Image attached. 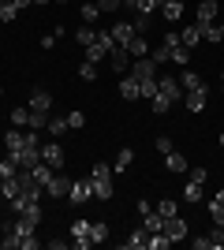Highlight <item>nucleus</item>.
Masks as SVG:
<instances>
[{
  "label": "nucleus",
  "instance_id": "obj_40",
  "mask_svg": "<svg viewBox=\"0 0 224 250\" xmlns=\"http://www.w3.org/2000/svg\"><path fill=\"white\" fill-rule=\"evenodd\" d=\"M19 15V8H15V0H8V4H0V22H11Z\"/></svg>",
  "mask_w": 224,
  "mask_h": 250
},
{
  "label": "nucleus",
  "instance_id": "obj_55",
  "mask_svg": "<svg viewBox=\"0 0 224 250\" xmlns=\"http://www.w3.org/2000/svg\"><path fill=\"white\" fill-rule=\"evenodd\" d=\"M30 4H49V0H30Z\"/></svg>",
  "mask_w": 224,
  "mask_h": 250
},
{
  "label": "nucleus",
  "instance_id": "obj_46",
  "mask_svg": "<svg viewBox=\"0 0 224 250\" xmlns=\"http://www.w3.org/2000/svg\"><path fill=\"white\" fill-rule=\"evenodd\" d=\"M82 124H86V116H82V112H67V127H71V131H79Z\"/></svg>",
  "mask_w": 224,
  "mask_h": 250
},
{
  "label": "nucleus",
  "instance_id": "obj_12",
  "mask_svg": "<svg viewBox=\"0 0 224 250\" xmlns=\"http://www.w3.org/2000/svg\"><path fill=\"white\" fill-rule=\"evenodd\" d=\"M164 235H168L172 243L183 239V235H187V220H183V217H168V220H164Z\"/></svg>",
  "mask_w": 224,
  "mask_h": 250
},
{
  "label": "nucleus",
  "instance_id": "obj_39",
  "mask_svg": "<svg viewBox=\"0 0 224 250\" xmlns=\"http://www.w3.org/2000/svg\"><path fill=\"white\" fill-rule=\"evenodd\" d=\"M64 131H71V127H67V116H64V120H53V116H49V135L60 138Z\"/></svg>",
  "mask_w": 224,
  "mask_h": 250
},
{
  "label": "nucleus",
  "instance_id": "obj_2",
  "mask_svg": "<svg viewBox=\"0 0 224 250\" xmlns=\"http://www.w3.org/2000/svg\"><path fill=\"white\" fill-rule=\"evenodd\" d=\"M105 60L112 63V71H120V75H123V71H131V63H135V56L127 52V45H112Z\"/></svg>",
  "mask_w": 224,
  "mask_h": 250
},
{
  "label": "nucleus",
  "instance_id": "obj_1",
  "mask_svg": "<svg viewBox=\"0 0 224 250\" xmlns=\"http://www.w3.org/2000/svg\"><path fill=\"white\" fill-rule=\"evenodd\" d=\"M8 157H11L19 168L41 165V142H38V135H34V131H26V135H22V149H11Z\"/></svg>",
  "mask_w": 224,
  "mask_h": 250
},
{
  "label": "nucleus",
  "instance_id": "obj_9",
  "mask_svg": "<svg viewBox=\"0 0 224 250\" xmlns=\"http://www.w3.org/2000/svg\"><path fill=\"white\" fill-rule=\"evenodd\" d=\"M157 86H161V94L168 97L172 104L180 101V94H183V86H180V79H172V75H161V79H157Z\"/></svg>",
  "mask_w": 224,
  "mask_h": 250
},
{
  "label": "nucleus",
  "instance_id": "obj_53",
  "mask_svg": "<svg viewBox=\"0 0 224 250\" xmlns=\"http://www.w3.org/2000/svg\"><path fill=\"white\" fill-rule=\"evenodd\" d=\"M19 239H22V250H34V247H38V239H34V235H19Z\"/></svg>",
  "mask_w": 224,
  "mask_h": 250
},
{
  "label": "nucleus",
  "instance_id": "obj_10",
  "mask_svg": "<svg viewBox=\"0 0 224 250\" xmlns=\"http://www.w3.org/2000/svg\"><path fill=\"white\" fill-rule=\"evenodd\" d=\"M164 168H168L172 176H183V172H191V168H187V157L176 153V149H172V153H164Z\"/></svg>",
  "mask_w": 224,
  "mask_h": 250
},
{
  "label": "nucleus",
  "instance_id": "obj_34",
  "mask_svg": "<svg viewBox=\"0 0 224 250\" xmlns=\"http://www.w3.org/2000/svg\"><path fill=\"white\" fill-rule=\"evenodd\" d=\"M172 63L187 67V63H191V49H187V45H176V49H172Z\"/></svg>",
  "mask_w": 224,
  "mask_h": 250
},
{
  "label": "nucleus",
  "instance_id": "obj_50",
  "mask_svg": "<svg viewBox=\"0 0 224 250\" xmlns=\"http://www.w3.org/2000/svg\"><path fill=\"white\" fill-rule=\"evenodd\" d=\"M97 8L101 11H116V8H123V0H97Z\"/></svg>",
  "mask_w": 224,
  "mask_h": 250
},
{
  "label": "nucleus",
  "instance_id": "obj_26",
  "mask_svg": "<svg viewBox=\"0 0 224 250\" xmlns=\"http://www.w3.org/2000/svg\"><path fill=\"white\" fill-rule=\"evenodd\" d=\"M22 135H26L22 127H11L8 135H4V146H8V153H11V149H22Z\"/></svg>",
  "mask_w": 224,
  "mask_h": 250
},
{
  "label": "nucleus",
  "instance_id": "obj_33",
  "mask_svg": "<svg viewBox=\"0 0 224 250\" xmlns=\"http://www.w3.org/2000/svg\"><path fill=\"white\" fill-rule=\"evenodd\" d=\"M180 86H183V90H202L205 83H202L194 71H183V75H180Z\"/></svg>",
  "mask_w": 224,
  "mask_h": 250
},
{
  "label": "nucleus",
  "instance_id": "obj_6",
  "mask_svg": "<svg viewBox=\"0 0 224 250\" xmlns=\"http://www.w3.org/2000/svg\"><path fill=\"white\" fill-rule=\"evenodd\" d=\"M131 75H135V79H153V75H157V60H153V56H139V60L131 63Z\"/></svg>",
  "mask_w": 224,
  "mask_h": 250
},
{
  "label": "nucleus",
  "instance_id": "obj_54",
  "mask_svg": "<svg viewBox=\"0 0 224 250\" xmlns=\"http://www.w3.org/2000/svg\"><path fill=\"white\" fill-rule=\"evenodd\" d=\"M217 202H224V187H221V190H217Z\"/></svg>",
  "mask_w": 224,
  "mask_h": 250
},
{
  "label": "nucleus",
  "instance_id": "obj_24",
  "mask_svg": "<svg viewBox=\"0 0 224 250\" xmlns=\"http://www.w3.org/2000/svg\"><path fill=\"white\" fill-rule=\"evenodd\" d=\"M131 165H135V149H120V153H116V165H112V172H127Z\"/></svg>",
  "mask_w": 224,
  "mask_h": 250
},
{
  "label": "nucleus",
  "instance_id": "obj_16",
  "mask_svg": "<svg viewBox=\"0 0 224 250\" xmlns=\"http://www.w3.org/2000/svg\"><path fill=\"white\" fill-rule=\"evenodd\" d=\"M127 52L135 56V60H139V56H149V42H146V34H135V38L127 42Z\"/></svg>",
  "mask_w": 224,
  "mask_h": 250
},
{
  "label": "nucleus",
  "instance_id": "obj_25",
  "mask_svg": "<svg viewBox=\"0 0 224 250\" xmlns=\"http://www.w3.org/2000/svg\"><path fill=\"white\" fill-rule=\"evenodd\" d=\"M157 90H161V86H157V75L139 83V97H146V101H153V97H157Z\"/></svg>",
  "mask_w": 224,
  "mask_h": 250
},
{
  "label": "nucleus",
  "instance_id": "obj_48",
  "mask_svg": "<svg viewBox=\"0 0 224 250\" xmlns=\"http://www.w3.org/2000/svg\"><path fill=\"white\" fill-rule=\"evenodd\" d=\"M0 247H4V250H15V247H22V239L15 235V231H8V239H0Z\"/></svg>",
  "mask_w": 224,
  "mask_h": 250
},
{
  "label": "nucleus",
  "instance_id": "obj_51",
  "mask_svg": "<svg viewBox=\"0 0 224 250\" xmlns=\"http://www.w3.org/2000/svg\"><path fill=\"white\" fill-rule=\"evenodd\" d=\"M187 176H191V179H198V183H205V179H209V172H205V168H191Z\"/></svg>",
  "mask_w": 224,
  "mask_h": 250
},
{
  "label": "nucleus",
  "instance_id": "obj_31",
  "mask_svg": "<svg viewBox=\"0 0 224 250\" xmlns=\"http://www.w3.org/2000/svg\"><path fill=\"white\" fill-rule=\"evenodd\" d=\"M90 239H94V243L108 239V224H105V220H94V224H90Z\"/></svg>",
  "mask_w": 224,
  "mask_h": 250
},
{
  "label": "nucleus",
  "instance_id": "obj_42",
  "mask_svg": "<svg viewBox=\"0 0 224 250\" xmlns=\"http://www.w3.org/2000/svg\"><path fill=\"white\" fill-rule=\"evenodd\" d=\"M209 213H213V224H221V228H224V202H209Z\"/></svg>",
  "mask_w": 224,
  "mask_h": 250
},
{
  "label": "nucleus",
  "instance_id": "obj_8",
  "mask_svg": "<svg viewBox=\"0 0 224 250\" xmlns=\"http://www.w3.org/2000/svg\"><path fill=\"white\" fill-rule=\"evenodd\" d=\"M67 198L79 202V206H82L86 198H94V179H75V183H71V194H67Z\"/></svg>",
  "mask_w": 224,
  "mask_h": 250
},
{
  "label": "nucleus",
  "instance_id": "obj_61",
  "mask_svg": "<svg viewBox=\"0 0 224 250\" xmlns=\"http://www.w3.org/2000/svg\"><path fill=\"white\" fill-rule=\"evenodd\" d=\"M180 4H183V0H180Z\"/></svg>",
  "mask_w": 224,
  "mask_h": 250
},
{
  "label": "nucleus",
  "instance_id": "obj_59",
  "mask_svg": "<svg viewBox=\"0 0 224 250\" xmlns=\"http://www.w3.org/2000/svg\"><path fill=\"white\" fill-rule=\"evenodd\" d=\"M0 231H4V224H0Z\"/></svg>",
  "mask_w": 224,
  "mask_h": 250
},
{
  "label": "nucleus",
  "instance_id": "obj_17",
  "mask_svg": "<svg viewBox=\"0 0 224 250\" xmlns=\"http://www.w3.org/2000/svg\"><path fill=\"white\" fill-rule=\"evenodd\" d=\"M123 247H127V250H146V247H149V231H146V224H142L139 231H131V239L123 243Z\"/></svg>",
  "mask_w": 224,
  "mask_h": 250
},
{
  "label": "nucleus",
  "instance_id": "obj_5",
  "mask_svg": "<svg viewBox=\"0 0 224 250\" xmlns=\"http://www.w3.org/2000/svg\"><path fill=\"white\" fill-rule=\"evenodd\" d=\"M71 183H75V179H67V176L56 172V176L45 183V194H53V198H67V194H71Z\"/></svg>",
  "mask_w": 224,
  "mask_h": 250
},
{
  "label": "nucleus",
  "instance_id": "obj_11",
  "mask_svg": "<svg viewBox=\"0 0 224 250\" xmlns=\"http://www.w3.org/2000/svg\"><path fill=\"white\" fill-rule=\"evenodd\" d=\"M108 34H112V42H116V45H127L139 30H135V22H116V26H112Z\"/></svg>",
  "mask_w": 224,
  "mask_h": 250
},
{
  "label": "nucleus",
  "instance_id": "obj_36",
  "mask_svg": "<svg viewBox=\"0 0 224 250\" xmlns=\"http://www.w3.org/2000/svg\"><path fill=\"white\" fill-rule=\"evenodd\" d=\"M168 247H172V239L164 231H153V235H149V250H168Z\"/></svg>",
  "mask_w": 224,
  "mask_h": 250
},
{
  "label": "nucleus",
  "instance_id": "obj_47",
  "mask_svg": "<svg viewBox=\"0 0 224 250\" xmlns=\"http://www.w3.org/2000/svg\"><path fill=\"white\" fill-rule=\"evenodd\" d=\"M149 19H153V15H142V11H139V15H135V30L146 34V30H149Z\"/></svg>",
  "mask_w": 224,
  "mask_h": 250
},
{
  "label": "nucleus",
  "instance_id": "obj_27",
  "mask_svg": "<svg viewBox=\"0 0 224 250\" xmlns=\"http://www.w3.org/2000/svg\"><path fill=\"white\" fill-rule=\"evenodd\" d=\"M0 194H4V198H15V194H19V172H15V176L11 179H0Z\"/></svg>",
  "mask_w": 224,
  "mask_h": 250
},
{
  "label": "nucleus",
  "instance_id": "obj_22",
  "mask_svg": "<svg viewBox=\"0 0 224 250\" xmlns=\"http://www.w3.org/2000/svg\"><path fill=\"white\" fill-rule=\"evenodd\" d=\"M127 8L135 11V15H139V11H142V15H153V11L161 8V0H131Z\"/></svg>",
  "mask_w": 224,
  "mask_h": 250
},
{
  "label": "nucleus",
  "instance_id": "obj_57",
  "mask_svg": "<svg viewBox=\"0 0 224 250\" xmlns=\"http://www.w3.org/2000/svg\"><path fill=\"white\" fill-rule=\"evenodd\" d=\"M0 4H8V0H0Z\"/></svg>",
  "mask_w": 224,
  "mask_h": 250
},
{
  "label": "nucleus",
  "instance_id": "obj_37",
  "mask_svg": "<svg viewBox=\"0 0 224 250\" xmlns=\"http://www.w3.org/2000/svg\"><path fill=\"white\" fill-rule=\"evenodd\" d=\"M149 108H153V112H157V116H164V112H168V108H172V101H168V97H164V94H161V90H157V97L149 101Z\"/></svg>",
  "mask_w": 224,
  "mask_h": 250
},
{
  "label": "nucleus",
  "instance_id": "obj_23",
  "mask_svg": "<svg viewBox=\"0 0 224 250\" xmlns=\"http://www.w3.org/2000/svg\"><path fill=\"white\" fill-rule=\"evenodd\" d=\"M180 42L187 45V49H194V45L202 42V26H187V30H180Z\"/></svg>",
  "mask_w": 224,
  "mask_h": 250
},
{
  "label": "nucleus",
  "instance_id": "obj_49",
  "mask_svg": "<svg viewBox=\"0 0 224 250\" xmlns=\"http://www.w3.org/2000/svg\"><path fill=\"white\" fill-rule=\"evenodd\" d=\"M153 60H157V63H168L172 60V49H168V45H161V49L153 52Z\"/></svg>",
  "mask_w": 224,
  "mask_h": 250
},
{
  "label": "nucleus",
  "instance_id": "obj_19",
  "mask_svg": "<svg viewBox=\"0 0 224 250\" xmlns=\"http://www.w3.org/2000/svg\"><path fill=\"white\" fill-rule=\"evenodd\" d=\"M142 224H146V231L153 235V231H164V217H161L157 209H149L146 217H142Z\"/></svg>",
  "mask_w": 224,
  "mask_h": 250
},
{
  "label": "nucleus",
  "instance_id": "obj_29",
  "mask_svg": "<svg viewBox=\"0 0 224 250\" xmlns=\"http://www.w3.org/2000/svg\"><path fill=\"white\" fill-rule=\"evenodd\" d=\"M202 187H205V183H198V179H187V190H183V198H187V202H202Z\"/></svg>",
  "mask_w": 224,
  "mask_h": 250
},
{
  "label": "nucleus",
  "instance_id": "obj_43",
  "mask_svg": "<svg viewBox=\"0 0 224 250\" xmlns=\"http://www.w3.org/2000/svg\"><path fill=\"white\" fill-rule=\"evenodd\" d=\"M153 209H157V213H161L164 220H168V217H176V202H172V198H164L161 206H153Z\"/></svg>",
  "mask_w": 224,
  "mask_h": 250
},
{
  "label": "nucleus",
  "instance_id": "obj_45",
  "mask_svg": "<svg viewBox=\"0 0 224 250\" xmlns=\"http://www.w3.org/2000/svg\"><path fill=\"white\" fill-rule=\"evenodd\" d=\"M79 75H82L86 83H90V79H97V63H90V60H86L82 67H79Z\"/></svg>",
  "mask_w": 224,
  "mask_h": 250
},
{
  "label": "nucleus",
  "instance_id": "obj_52",
  "mask_svg": "<svg viewBox=\"0 0 224 250\" xmlns=\"http://www.w3.org/2000/svg\"><path fill=\"white\" fill-rule=\"evenodd\" d=\"M157 149H161V153H172V138L161 135V138H157Z\"/></svg>",
  "mask_w": 224,
  "mask_h": 250
},
{
  "label": "nucleus",
  "instance_id": "obj_28",
  "mask_svg": "<svg viewBox=\"0 0 224 250\" xmlns=\"http://www.w3.org/2000/svg\"><path fill=\"white\" fill-rule=\"evenodd\" d=\"M105 56H108V49H105V45H101V42L86 45V60H90V63H101V60H105Z\"/></svg>",
  "mask_w": 224,
  "mask_h": 250
},
{
  "label": "nucleus",
  "instance_id": "obj_18",
  "mask_svg": "<svg viewBox=\"0 0 224 250\" xmlns=\"http://www.w3.org/2000/svg\"><path fill=\"white\" fill-rule=\"evenodd\" d=\"M161 11H164V19H168V22L183 19V4H180V0H161Z\"/></svg>",
  "mask_w": 224,
  "mask_h": 250
},
{
  "label": "nucleus",
  "instance_id": "obj_38",
  "mask_svg": "<svg viewBox=\"0 0 224 250\" xmlns=\"http://www.w3.org/2000/svg\"><path fill=\"white\" fill-rule=\"evenodd\" d=\"M75 38H79V45H82V49H86V45H94V42H97V30H94V26H86V22H82V30L75 34Z\"/></svg>",
  "mask_w": 224,
  "mask_h": 250
},
{
  "label": "nucleus",
  "instance_id": "obj_58",
  "mask_svg": "<svg viewBox=\"0 0 224 250\" xmlns=\"http://www.w3.org/2000/svg\"><path fill=\"white\" fill-rule=\"evenodd\" d=\"M123 4H131V0H123Z\"/></svg>",
  "mask_w": 224,
  "mask_h": 250
},
{
  "label": "nucleus",
  "instance_id": "obj_13",
  "mask_svg": "<svg viewBox=\"0 0 224 250\" xmlns=\"http://www.w3.org/2000/svg\"><path fill=\"white\" fill-rule=\"evenodd\" d=\"M120 97H123V101H139V79H135V75H123V79H120Z\"/></svg>",
  "mask_w": 224,
  "mask_h": 250
},
{
  "label": "nucleus",
  "instance_id": "obj_20",
  "mask_svg": "<svg viewBox=\"0 0 224 250\" xmlns=\"http://www.w3.org/2000/svg\"><path fill=\"white\" fill-rule=\"evenodd\" d=\"M187 108H191V112H202L205 108V86L202 90H187Z\"/></svg>",
  "mask_w": 224,
  "mask_h": 250
},
{
  "label": "nucleus",
  "instance_id": "obj_30",
  "mask_svg": "<svg viewBox=\"0 0 224 250\" xmlns=\"http://www.w3.org/2000/svg\"><path fill=\"white\" fill-rule=\"evenodd\" d=\"M94 198H112V179H94Z\"/></svg>",
  "mask_w": 224,
  "mask_h": 250
},
{
  "label": "nucleus",
  "instance_id": "obj_35",
  "mask_svg": "<svg viewBox=\"0 0 224 250\" xmlns=\"http://www.w3.org/2000/svg\"><path fill=\"white\" fill-rule=\"evenodd\" d=\"M202 38H205V42H224L221 22H209V26H202Z\"/></svg>",
  "mask_w": 224,
  "mask_h": 250
},
{
  "label": "nucleus",
  "instance_id": "obj_4",
  "mask_svg": "<svg viewBox=\"0 0 224 250\" xmlns=\"http://www.w3.org/2000/svg\"><path fill=\"white\" fill-rule=\"evenodd\" d=\"M71 247H79V250L94 247V239H90V220H75L71 224Z\"/></svg>",
  "mask_w": 224,
  "mask_h": 250
},
{
  "label": "nucleus",
  "instance_id": "obj_41",
  "mask_svg": "<svg viewBox=\"0 0 224 250\" xmlns=\"http://www.w3.org/2000/svg\"><path fill=\"white\" fill-rule=\"evenodd\" d=\"M15 172H19V165H15L11 157H4V161H0V179H11Z\"/></svg>",
  "mask_w": 224,
  "mask_h": 250
},
{
  "label": "nucleus",
  "instance_id": "obj_3",
  "mask_svg": "<svg viewBox=\"0 0 224 250\" xmlns=\"http://www.w3.org/2000/svg\"><path fill=\"white\" fill-rule=\"evenodd\" d=\"M194 250H224V228L217 224L213 231L198 235V239H194Z\"/></svg>",
  "mask_w": 224,
  "mask_h": 250
},
{
  "label": "nucleus",
  "instance_id": "obj_21",
  "mask_svg": "<svg viewBox=\"0 0 224 250\" xmlns=\"http://www.w3.org/2000/svg\"><path fill=\"white\" fill-rule=\"evenodd\" d=\"M8 120H11L15 127H26V131H30V104H19V108H15Z\"/></svg>",
  "mask_w": 224,
  "mask_h": 250
},
{
  "label": "nucleus",
  "instance_id": "obj_60",
  "mask_svg": "<svg viewBox=\"0 0 224 250\" xmlns=\"http://www.w3.org/2000/svg\"><path fill=\"white\" fill-rule=\"evenodd\" d=\"M0 94H4V90H0Z\"/></svg>",
  "mask_w": 224,
  "mask_h": 250
},
{
  "label": "nucleus",
  "instance_id": "obj_44",
  "mask_svg": "<svg viewBox=\"0 0 224 250\" xmlns=\"http://www.w3.org/2000/svg\"><path fill=\"white\" fill-rule=\"evenodd\" d=\"M97 15H101V8H97V4H82V22H86V26H90Z\"/></svg>",
  "mask_w": 224,
  "mask_h": 250
},
{
  "label": "nucleus",
  "instance_id": "obj_15",
  "mask_svg": "<svg viewBox=\"0 0 224 250\" xmlns=\"http://www.w3.org/2000/svg\"><path fill=\"white\" fill-rule=\"evenodd\" d=\"M217 22V0H202L198 4V26H209Z\"/></svg>",
  "mask_w": 224,
  "mask_h": 250
},
{
  "label": "nucleus",
  "instance_id": "obj_14",
  "mask_svg": "<svg viewBox=\"0 0 224 250\" xmlns=\"http://www.w3.org/2000/svg\"><path fill=\"white\" fill-rule=\"evenodd\" d=\"M30 108L34 112H49V108H53V94H49V90H34L30 94Z\"/></svg>",
  "mask_w": 224,
  "mask_h": 250
},
{
  "label": "nucleus",
  "instance_id": "obj_7",
  "mask_svg": "<svg viewBox=\"0 0 224 250\" xmlns=\"http://www.w3.org/2000/svg\"><path fill=\"white\" fill-rule=\"evenodd\" d=\"M41 161L53 168V172H60V168H64V146H56V142L41 146Z\"/></svg>",
  "mask_w": 224,
  "mask_h": 250
},
{
  "label": "nucleus",
  "instance_id": "obj_32",
  "mask_svg": "<svg viewBox=\"0 0 224 250\" xmlns=\"http://www.w3.org/2000/svg\"><path fill=\"white\" fill-rule=\"evenodd\" d=\"M30 176H34V179H38V183H41V187H45V183L53 179V168H49V165H45V161H41V165H34V168H30Z\"/></svg>",
  "mask_w": 224,
  "mask_h": 250
},
{
  "label": "nucleus",
  "instance_id": "obj_56",
  "mask_svg": "<svg viewBox=\"0 0 224 250\" xmlns=\"http://www.w3.org/2000/svg\"><path fill=\"white\" fill-rule=\"evenodd\" d=\"M56 4H64V0H56Z\"/></svg>",
  "mask_w": 224,
  "mask_h": 250
}]
</instances>
